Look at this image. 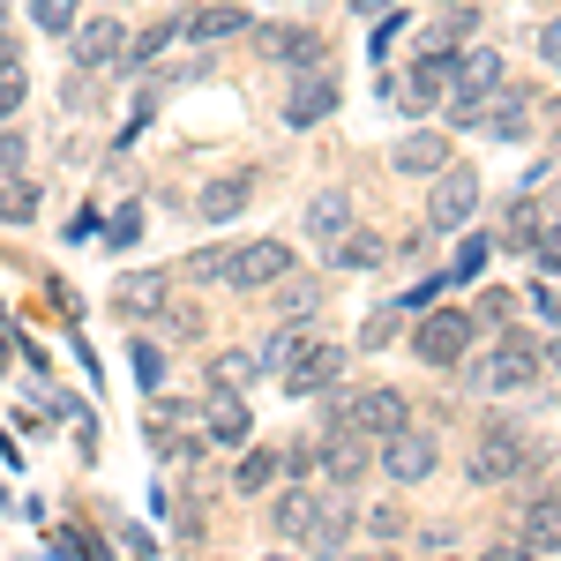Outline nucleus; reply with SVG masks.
<instances>
[{
  "label": "nucleus",
  "mask_w": 561,
  "mask_h": 561,
  "mask_svg": "<svg viewBox=\"0 0 561 561\" xmlns=\"http://www.w3.org/2000/svg\"><path fill=\"white\" fill-rule=\"evenodd\" d=\"M531 465H539V449H531V442H524L510 420H494V427L472 442V457H465V479H472V486H510V479H524Z\"/></svg>",
  "instance_id": "nucleus-1"
},
{
  "label": "nucleus",
  "mask_w": 561,
  "mask_h": 561,
  "mask_svg": "<svg viewBox=\"0 0 561 561\" xmlns=\"http://www.w3.org/2000/svg\"><path fill=\"white\" fill-rule=\"evenodd\" d=\"M472 397H517V389H539V345L531 337H502V345L465 367Z\"/></svg>",
  "instance_id": "nucleus-2"
},
{
  "label": "nucleus",
  "mask_w": 561,
  "mask_h": 561,
  "mask_svg": "<svg viewBox=\"0 0 561 561\" xmlns=\"http://www.w3.org/2000/svg\"><path fill=\"white\" fill-rule=\"evenodd\" d=\"M330 420H345V427H359L367 442H382V434L412 427V404H404V389H359V397H337V404H330Z\"/></svg>",
  "instance_id": "nucleus-3"
},
{
  "label": "nucleus",
  "mask_w": 561,
  "mask_h": 561,
  "mask_svg": "<svg viewBox=\"0 0 561 561\" xmlns=\"http://www.w3.org/2000/svg\"><path fill=\"white\" fill-rule=\"evenodd\" d=\"M345 105V90H337V68L322 60V68H307V76H293V90H285V128H322L330 113Z\"/></svg>",
  "instance_id": "nucleus-4"
},
{
  "label": "nucleus",
  "mask_w": 561,
  "mask_h": 561,
  "mask_svg": "<svg viewBox=\"0 0 561 561\" xmlns=\"http://www.w3.org/2000/svg\"><path fill=\"white\" fill-rule=\"evenodd\" d=\"M472 210H479V173L442 165V173H434V195H427V232H465Z\"/></svg>",
  "instance_id": "nucleus-5"
},
{
  "label": "nucleus",
  "mask_w": 561,
  "mask_h": 561,
  "mask_svg": "<svg viewBox=\"0 0 561 561\" xmlns=\"http://www.w3.org/2000/svg\"><path fill=\"white\" fill-rule=\"evenodd\" d=\"M465 345H472V314H420V330H412V359L420 367H457L465 359Z\"/></svg>",
  "instance_id": "nucleus-6"
},
{
  "label": "nucleus",
  "mask_w": 561,
  "mask_h": 561,
  "mask_svg": "<svg viewBox=\"0 0 561 561\" xmlns=\"http://www.w3.org/2000/svg\"><path fill=\"white\" fill-rule=\"evenodd\" d=\"M397 486H420V479L442 465V449H434V434L427 427H397V434H382V457H375Z\"/></svg>",
  "instance_id": "nucleus-7"
},
{
  "label": "nucleus",
  "mask_w": 561,
  "mask_h": 561,
  "mask_svg": "<svg viewBox=\"0 0 561 561\" xmlns=\"http://www.w3.org/2000/svg\"><path fill=\"white\" fill-rule=\"evenodd\" d=\"M337 382H345V345H322V337H307L285 367V397H322Z\"/></svg>",
  "instance_id": "nucleus-8"
},
{
  "label": "nucleus",
  "mask_w": 561,
  "mask_h": 561,
  "mask_svg": "<svg viewBox=\"0 0 561 561\" xmlns=\"http://www.w3.org/2000/svg\"><path fill=\"white\" fill-rule=\"evenodd\" d=\"M277 277H293V248H285V240H248V248H232V277H225V285L270 293Z\"/></svg>",
  "instance_id": "nucleus-9"
},
{
  "label": "nucleus",
  "mask_w": 561,
  "mask_h": 561,
  "mask_svg": "<svg viewBox=\"0 0 561 561\" xmlns=\"http://www.w3.org/2000/svg\"><path fill=\"white\" fill-rule=\"evenodd\" d=\"M113 307L135 314V322L165 314L173 307V270H128V277H113Z\"/></svg>",
  "instance_id": "nucleus-10"
},
{
  "label": "nucleus",
  "mask_w": 561,
  "mask_h": 561,
  "mask_svg": "<svg viewBox=\"0 0 561 561\" xmlns=\"http://www.w3.org/2000/svg\"><path fill=\"white\" fill-rule=\"evenodd\" d=\"M68 38H76V68H121V60H128L121 15H90V23H76Z\"/></svg>",
  "instance_id": "nucleus-11"
},
{
  "label": "nucleus",
  "mask_w": 561,
  "mask_h": 561,
  "mask_svg": "<svg viewBox=\"0 0 561 561\" xmlns=\"http://www.w3.org/2000/svg\"><path fill=\"white\" fill-rule=\"evenodd\" d=\"M314 465L330 479H359L367 465H375V442L359 427H345V420H330V434H322V449H314Z\"/></svg>",
  "instance_id": "nucleus-12"
},
{
  "label": "nucleus",
  "mask_w": 561,
  "mask_h": 561,
  "mask_svg": "<svg viewBox=\"0 0 561 561\" xmlns=\"http://www.w3.org/2000/svg\"><path fill=\"white\" fill-rule=\"evenodd\" d=\"M397 105L404 113H434L442 98H449V53H427V60H412V76H397Z\"/></svg>",
  "instance_id": "nucleus-13"
},
{
  "label": "nucleus",
  "mask_w": 561,
  "mask_h": 561,
  "mask_svg": "<svg viewBox=\"0 0 561 561\" xmlns=\"http://www.w3.org/2000/svg\"><path fill=\"white\" fill-rule=\"evenodd\" d=\"M449 90L494 98V90H502V53H494V45H465V53H449Z\"/></svg>",
  "instance_id": "nucleus-14"
},
{
  "label": "nucleus",
  "mask_w": 561,
  "mask_h": 561,
  "mask_svg": "<svg viewBox=\"0 0 561 561\" xmlns=\"http://www.w3.org/2000/svg\"><path fill=\"white\" fill-rule=\"evenodd\" d=\"M248 195H255V180H248V173H217L210 187L195 195V217H203V225H232V217L248 210Z\"/></svg>",
  "instance_id": "nucleus-15"
},
{
  "label": "nucleus",
  "mask_w": 561,
  "mask_h": 561,
  "mask_svg": "<svg viewBox=\"0 0 561 561\" xmlns=\"http://www.w3.org/2000/svg\"><path fill=\"white\" fill-rule=\"evenodd\" d=\"M262 53H270V60H293V68H322V60H330L322 31H300V23H277V31H262Z\"/></svg>",
  "instance_id": "nucleus-16"
},
{
  "label": "nucleus",
  "mask_w": 561,
  "mask_h": 561,
  "mask_svg": "<svg viewBox=\"0 0 561 561\" xmlns=\"http://www.w3.org/2000/svg\"><path fill=\"white\" fill-rule=\"evenodd\" d=\"M300 225H307V240H322V248L345 240V232H352V195H345V187H322V195L300 210Z\"/></svg>",
  "instance_id": "nucleus-17"
},
{
  "label": "nucleus",
  "mask_w": 561,
  "mask_h": 561,
  "mask_svg": "<svg viewBox=\"0 0 561 561\" xmlns=\"http://www.w3.org/2000/svg\"><path fill=\"white\" fill-rule=\"evenodd\" d=\"M255 31V15L240 8V0H225V8H195L187 15V38L195 45H225V38H248Z\"/></svg>",
  "instance_id": "nucleus-18"
},
{
  "label": "nucleus",
  "mask_w": 561,
  "mask_h": 561,
  "mask_svg": "<svg viewBox=\"0 0 561 561\" xmlns=\"http://www.w3.org/2000/svg\"><path fill=\"white\" fill-rule=\"evenodd\" d=\"M531 554H561V494H539L524 502V531H517Z\"/></svg>",
  "instance_id": "nucleus-19"
},
{
  "label": "nucleus",
  "mask_w": 561,
  "mask_h": 561,
  "mask_svg": "<svg viewBox=\"0 0 561 561\" xmlns=\"http://www.w3.org/2000/svg\"><path fill=\"white\" fill-rule=\"evenodd\" d=\"M389 165H397V173H442V165H449V142H442V135H404V142H397V150H389Z\"/></svg>",
  "instance_id": "nucleus-20"
},
{
  "label": "nucleus",
  "mask_w": 561,
  "mask_h": 561,
  "mask_svg": "<svg viewBox=\"0 0 561 561\" xmlns=\"http://www.w3.org/2000/svg\"><path fill=\"white\" fill-rule=\"evenodd\" d=\"M314 510H322V502H314V494H307V486H293V494H277V510H270V524H277V539H314Z\"/></svg>",
  "instance_id": "nucleus-21"
},
{
  "label": "nucleus",
  "mask_w": 561,
  "mask_h": 561,
  "mask_svg": "<svg viewBox=\"0 0 561 561\" xmlns=\"http://www.w3.org/2000/svg\"><path fill=\"white\" fill-rule=\"evenodd\" d=\"M255 375H262V352H210V389L217 397H232V389H255Z\"/></svg>",
  "instance_id": "nucleus-22"
},
{
  "label": "nucleus",
  "mask_w": 561,
  "mask_h": 561,
  "mask_svg": "<svg viewBox=\"0 0 561 561\" xmlns=\"http://www.w3.org/2000/svg\"><path fill=\"white\" fill-rule=\"evenodd\" d=\"M382 255H389V248L375 240V232H345V240H330V270H345V277H352V270H359V277L382 270Z\"/></svg>",
  "instance_id": "nucleus-23"
},
{
  "label": "nucleus",
  "mask_w": 561,
  "mask_h": 561,
  "mask_svg": "<svg viewBox=\"0 0 561 561\" xmlns=\"http://www.w3.org/2000/svg\"><path fill=\"white\" fill-rule=\"evenodd\" d=\"M248 434H255L248 404H240V397H217V404H210V442H217V449H248Z\"/></svg>",
  "instance_id": "nucleus-24"
},
{
  "label": "nucleus",
  "mask_w": 561,
  "mask_h": 561,
  "mask_svg": "<svg viewBox=\"0 0 561 561\" xmlns=\"http://www.w3.org/2000/svg\"><path fill=\"white\" fill-rule=\"evenodd\" d=\"M345 531H352V502H322V510H314V539H307V547L337 554V547H345Z\"/></svg>",
  "instance_id": "nucleus-25"
},
{
  "label": "nucleus",
  "mask_w": 561,
  "mask_h": 561,
  "mask_svg": "<svg viewBox=\"0 0 561 561\" xmlns=\"http://www.w3.org/2000/svg\"><path fill=\"white\" fill-rule=\"evenodd\" d=\"M270 479H277V449H248V457L232 465V486H240V494H262Z\"/></svg>",
  "instance_id": "nucleus-26"
},
{
  "label": "nucleus",
  "mask_w": 561,
  "mask_h": 561,
  "mask_svg": "<svg viewBox=\"0 0 561 561\" xmlns=\"http://www.w3.org/2000/svg\"><path fill=\"white\" fill-rule=\"evenodd\" d=\"M38 217V187L31 180H0V225H31Z\"/></svg>",
  "instance_id": "nucleus-27"
},
{
  "label": "nucleus",
  "mask_w": 561,
  "mask_h": 561,
  "mask_svg": "<svg viewBox=\"0 0 561 561\" xmlns=\"http://www.w3.org/2000/svg\"><path fill=\"white\" fill-rule=\"evenodd\" d=\"M23 98H31L23 60H0V121H15V113H23Z\"/></svg>",
  "instance_id": "nucleus-28"
},
{
  "label": "nucleus",
  "mask_w": 561,
  "mask_h": 561,
  "mask_svg": "<svg viewBox=\"0 0 561 561\" xmlns=\"http://www.w3.org/2000/svg\"><path fill=\"white\" fill-rule=\"evenodd\" d=\"M524 121H531L524 113V90H502V105L486 113V135H524Z\"/></svg>",
  "instance_id": "nucleus-29"
},
{
  "label": "nucleus",
  "mask_w": 561,
  "mask_h": 561,
  "mask_svg": "<svg viewBox=\"0 0 561 561\" xmlns=\"http://www.w3.org/2000/svg\"><path fill=\"white\" fill-rule=\"evenodd\" d=\"M31 15H38L45 38H68L76 31V0H31Z\"/></svg>",
  "instance_id": "nucleus-30"
},
{
  "label": "nucleus",
  "mask_w": 561,
  "mask_h": 561,
  "mask_svg": "<svg viewBox=\"0 0 561 561\" xmlns=\"http://www.w3.org/2000/svg\"><path fill=\"white\" fill-rule=\"evenodd\" d=\"M531 270H539V277H561V217H554V225H539V240H531Z\"/></svg>",
  "instance_id": "nucleus-31"
},
{
  "label": "nucleus",
  "mask_w": 561,
  "mask_h": 561,
  "mask_svg": "<svg viewBox=\"0 0 561 561\" xmlns=\"http://www.w3.org/2000/svg\"><path fill=\"white\" fill-rule=\"evenodd\" d=\"M187 277H203V285H225V277H232V248H203V255H187Z\"/></svg>",
  "instance_id": "nucleus-32"
},
{
  "label": "nucleus",
  "mask_w": 561,
  "mask_h": 561,
  "mask_svg": "<svg viewBox=\"0 0 561 561\" xmlns=\"http://www.w3.org/2000/svg\"><path fill=\"white\" fill-rule=\"evenodd\" d=\"M307 337L300 330H270V337H262V367H277V375H285V367H293V352H300Z\"/></svg>",
  "instance_id": "nucleus-33"
},
{
  "label": "nucleus",
  "mask_w": 561,
  "mask_h": 561,
  "mask_svg": "<svg viewBox=\"0 0 561 561\" xmlns=\"http://www.w3.org/2000/svg\"><path fill=\"white\" fill-rule=\"evenodd\" d=\"M486 255H494L486 240H465V248H457V262H449V285H472L479 270H486Z\"/></svg>",
  "instance_id": "nucleus-34"
},
{
  "label": "nucleus",
  "mask_w": 561,
  "mask_h": 561,
  "mask_svg": "<svg viewBox=\"0 0 561 561\" xmlns=\"http://www.w3.org/2000/svg\"><path fill=\"white\" fill-rule=\"evenodd\" d=\"M404 524H412V517H404L397 502H382V510H367V531H375L382 547H389V539H404Z\"/></svg>",
  "instance_id": "nucleus-35"
},
{
  "label": "nucleus",
  "mask_w": 561,
  "mask_h": 561,
  "mask_svg": "<svg viewBox=\"0 0 561 561\" xmlns=\"http://www.w3.org/2000/svg\"><path fill=\"white\" fill-rule=\"evenodd\" d=\"M105 240H113V248H135V240H142V210H121L105 225Z\"/></svg>",
  "instance_id": "nucleus-36"
},
{
  "label": "nucleus",
  "mask_w": 561,
  "mask_h": 561,
  "mask_svg": "<svg viewBox=\"0 0 561 561\" xmlns=\"http://www.w3.org/2000/svg\"><path fill=\"white\" fill-rule=\"evenodd\" d=\"M277 307H285V314H314V307H322V293H314V285H285V293H277Z\"/></svg>",
  "instance_id": "nucleus-37"
},
{
  "label": "nucleus",
  "mask_w": 561,
  "mask_h": 561,
  "mask_svg": "<svg viewBox=\"0 0 561 561\" xmlns=\"http://www.w3.org/2000/svg\"><path fill=\"white\" fill-rule=\"evenodd\" d=\"M442 285H449V277H420V285H412V293H404V314H420V307H434V293H442Z\"/></svg>",
  "instance_id": "nucleus-38"
},
{
  "label": "nucleus",
  "mask_w": 561,
  "mask_h": 561,
  "mask_svg": "<svg viewBox=\"0 0 561 561\" xmlns=\"http://www.w3.org/2000/svg\"><path fill=\"white\" fill-rule=\"evenodd\" d=\"M397 314H404V307H389V314H375V322H367V337H359V345H367V352H382V345H389V330H397Z\"/></svg>",
  "instance_id": "nucleus-39"
},
{
  "label": "nucleus",
  "mask_w": 561,
  "mask_h": 561,
  "mask_svg": "<svg viewBox=\"0 0 561 561\" xmlns=\"http://www.w3.org/2000/svg\"><path fill=\"white\" fill-rule=\"evenodd\" d=\"M479 561H539L524 539H502V547H479Z\"/></svg>",
  "instance_id": "nucleus-40"
},
{
  "label": "nucleus",
  "mask_w": 561,
  "mask_h": 561,
  "mask_svg": "<svg viewBox=\"0 0 561 561\" xmlns=\"http://www.w3.org/2000/svg\"><path fill=\"white\" fill-rule=\"evenodd\" d=\"M15 165H23V135L0 128V173H15Z\"/></svg>",
  "instance_id": "nucleus-41"
},
{
  "label": "nucleus",
  "mask_w": 561,
  "mask_h": 561,
  "mask_svg": "<svg viewBox=\"0 0 561 561\" xmlns=\"http://www.w3.org/2000/svg\"><path fill=\"white\" fill-rule=\"evenodd\" d=\"M135 375H142V382L158 389V375H165V359H158V352H150V345H135Z\"/></svg>",
  "instance_id": "nucleus-42"
},
{
  "label": "nucleus",
  "mask_w": 561,
  "mask_h": 561,
  "mask_svg": "<svg viewBox=\"0 0 561 561\" xmlns=\"http://www.w3.org/2000/svg\"><path fill=\"white\" fill-rule=\"evenodd\" d=\"M539 60H554V68H561V23H539Z\"/></svg>",
  "instance_id": "nucleus-43"
},
{
  "label": "nucleus",
  "mask_w": 561,
  "mask_h": 561,
  "mask_svg": "<svg viewBox=\"0 0 561 561\" xmlns=\"http://www.w3.org/2000/svg\"><path fill=\"white\" fill-rule=\"evenodd\" d=\"M352 15H389V0H352Z\"/></svg>",
  "instance_id": "nucleus-44"
},
{
  "label": "nucleus",
  "mask_w": 561,
  "mask_h": 561,
  "mask_svg": "<svg viewBox=\"0 0 561 561\" xmlns=\"http://www.w3.org/2000/svg\"><path fill=\"white\" fill-rule=\"evenodd\" d=\"M0 60H15V38H8V15H0Z\"/></svg>",
  "instance_id": "nucleus-45"
},
{
  "label": "nucleus",
  "mask_w": 561,
  "mask_h": 561,
  "mask_svg": "<svg viewBox=\"0 0 561 561\" xmlns=\"http://www.w3.org/2000/svg\"><path fill=\"white\" fill-rule=\"evenodd\" d=\"M547 359H554V367H561V337H554V352H547Z\"/></svg>",
  "instance_id": "nucleus-46"
},
{
  "label": "nucleus",
  "mask_w": 561,
  "mask_h": 561,
  "mask_svg": "<svg viewBox=\"0 0 561 561\" xmlns=\"http://www.w3.org/2000/svg\"><path fill=\"white\" fill-rule=\"evenodd\" d=\"M367 561H397V554H389V547H382V554H367Z\"/></svg>",
  "instance_id": "nucleus-47"
},
{
  "label": "nucleus",
  "mask_w": 561,
  "mask_h": 561,
  "mask_svg": "<svg viewBox=\"0 0 561 561\" xmlns=\"http://www.w3.org/2000/svg\"><path fill=\"white\" fill-rule=\"evenodd\" d=\"M434 8H457V0H434Z\"/></svg>",
  "instance_id": "nucleus-48"
}]
</instances>
